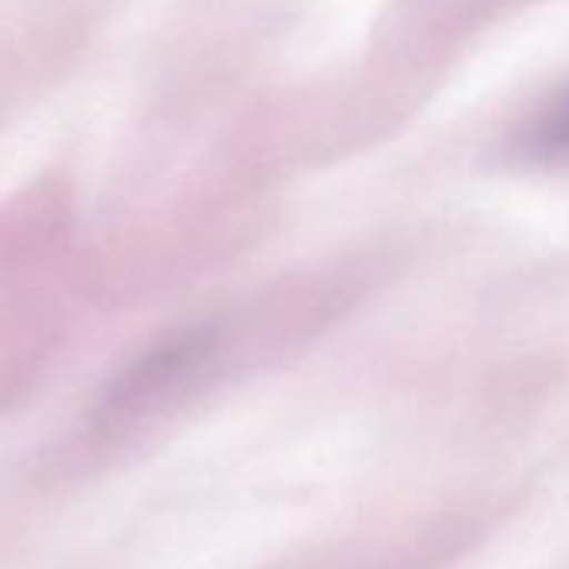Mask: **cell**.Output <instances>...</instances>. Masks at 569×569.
<instances>
[{"label": "cell", "mask_w": 569, "mask_h": 569, "mask_svg": "<svg viewBox=\"0 0 569 569\" xmlns=\"http://www.w3.org/2000/svg\"><path fill=\"white\" fill-rule=\"evenodd\" d=\"M529 148L536 158L549 161H569V91H562L532 124L529 131Z\"/></svg>", "instance_id": "1"}]
</instances>
